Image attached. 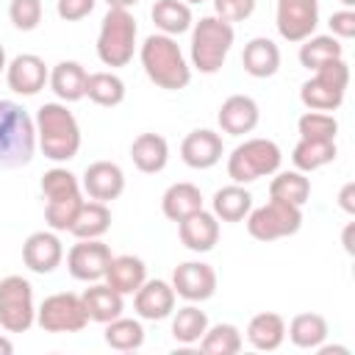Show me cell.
Here are the masks:
<instances>
[{"instance_id": "obj_33", "label": "cell", "mask_w": 355, "mask_h": 355, "mask_svg": "<svg viewBox=\"0 0 355 355\" xmlns=\"http://www.w3.org/2000/svg\"><path fill=\"white\" fill-rule=\"evenodd\" d=\"M336 58H344V47H341V39L330 33H313L305 42H300V64L311 72Z\"/></svg>"}, {"instance_id": "obj_18", "label": "cell", "mask_w": 355, "mask_h": 355, "mask_svg": "<svg viewBox=\"0 0 355 355\" xmlns=\"http://www.w3.org/2000/svg\"><path fill=\"white\" fill-rule=\"evenodd\" d=\"M216 122L219 130L227 136H244L252 133L261 122V108L250 94H230L219 111H216Z\"/></svg>"}, {"instance_id": "obj_34", "label": "cell", "mask_w": 355, "mask_h": 355, "mask_svg": "<svg viewBox=\"0 0 355 355\" xmlns=\"http://www.w3.org/2000/svg\"><path fill=\"white\" fill-rule=\"evenodd\" d=\"M86 97L94 105L103 108H114L125 100V80L111 72V69H100V72H89L86 75Z\"/></svg>"}, {"instance_id": "obj_27", "label": "cell", "mask_w": 355, "mask_h": 355, "mask_svg": "<svg viewBox=\"0 0 355 355\" xmlns=\"http://www.w3.org/2000/svg\"><path fill=\"white\" fill-rule=\"evenodd\" d=\"M252 211V194L241 183H230L214 191L211 197V214L219 222H241Z\"/></svg>"}, {"instance_id": "obj_21", "label": "cell", "mask_w": 355, "mask_h": 355, "mask_svg": "<svg viewBox=\"0 0 355 355\" xmlns=\"http://www.w3.org/2000/svg\"><path fill=\"white\" fill-rule=\"evenodd\" d=\"M86 67L80 61H58L50 69V89L61 103H78L86 97Z\"/></svg>"}, {"instance_id": "obj_45", "label": "cell", "mask_w": 355, "mask_h": 355, "mask_svg": "<svg viewBox=\"0 0 355 355\" xmlns=\"http://www.w3.org/2000/svg\"><path fill=\"white\" fill-rule=\"evenodd\" d=\"M94 6H97V0H58L55 11L64 22H78V19L89 17L94 11Z\"/></svg>"}, {"instance_id": "obj_24", "label": "cell", "mask_w": 355, "mask_h": 355, "mask_svg": "<svg viewBox=\"0 0 355 355\" xmlns=\"http://www.w3.org/2000/svg\"><path fill=\"white\" fill-rule=\"evenodd\" d=\"M241 67L252 78H272L280 69V47L269 36H255L244 44Z\"/></svg>"}, {"instance_id": "obj_31", "label": "cell", "mask_w": 355, "mask_h": 355, "mask_svg": "<svg viewBox=\"0 0 355 355\" xmlns=\"http://www.w3.org/2000/svg\"><path fill=\"white\" fill-rule=\"evenodd\" d=\"M330 327H327V319L322 313H297L288 324H286V336L294 347L300 349H316L319 344H324Z\"/></svg>"}, {"instance_id": "obj_25", "label": "cell", "mask_w": 355, "mask_h": 355, "mask_svg": "<svg viewBox=\"0 0 355 355\" xmlns=\"http://www.w3.org/2000/svg\"><path fill=\"white\" fill-rule=\"evenodd\" d=\"M103 280L114 291L128 297V294H136V288L147 280V266H144V261L139 255H114Z\"/></svg>"}, {"instance_id": "obj_20", "label": "cell", "mask_w": 355, "mask_h": 355, "mask_svg": "<svg viewBox=\"0 0 355 355\" xmlns=\"http://www.w3.org/2000/svg\"><path fill=\"white\" fill-rule=\"evenodd\" d=\"M178 236H180V244L186 250H191V252H211L216 247V241H219V219L211 211L200 208L191 216L178 222Z\"/></svg>"}, {"instance_id": "obj_12", "label": "cell", "mask_w": 355, "mask_h": 355, "mask_svg": "<svg viewBox=\"0 0 355 355\" xmlns=\"http://www.w3.org/2000/svg\"><path fill=\"white\" fill-rule=\"evenodd\" d=\"M111 258V247L103 239H78V244H72L67 252V269L75 280L94 283L105 277Z\"/></svg>"}, {"instance_id": "obj_44", "label": "cell", "mask_w": 355, "mask_h": 355, "mask_svg": "<svg viewBox=\"0 0 355 355\" xmlns=\"http://www.w3.org/2000/svg\"><path fill=\"white\" fill-rule=\"evenodd\" d=\"M330 36L336 39H352L355 36V8H341V11H333L330 19Z\"/></svg>"}, {"instance_id": "obj_30", "label": "cell", "mask_w": 355, "mask_h": 355, "mask_svg": "<svg viewBox=\"0 0 355 355\" xmlns=\"http://www.w3.org/2000/svg\"><path fill=\"white\" fill-rule=\"evenodd\" d=\"M111 227V208L100 200H83L69 233L75 239H103Z\"/></svg>"}, {"instance_id": "obj_17", "label": "cell", "mask_w": 355, "mask_h": 355, "mask_svg": "<svg viewBox=\"0 0 355 355\" xmlns=\"http://www.w3.org/2000/svg\"><path fill=\"white\" fill-rule=\"evenodd\" d=\"M222 155H225L222 136L211 128H197L186 133V139L180 141V158L191 169H211L222 161Z\"/></svg>"}, {"instance_id": "obj_29", "label": "cell", "mask_w": 355, "mask_h": 355, "mask_svg": "<svg viewBox=\"0 0 355 355\" xmlns=\"http://www.w3.org/2000/svg\"><path fill=\"white\" fill-rule=\"evenodd\" d=\"M150 17L158 33H166V36H180L194 25L191 6H186L183 0H155L150 8Z\"/></svg>"}, {"instance_id": "obj_11", "label": "cell", "mask_w": 355, "mask_h": 355, "mask_svg": "<svg viewBox=\"0 0 355 355\" xmlns=\"http://www.w3.org/2000/svg\"><path fill=\"white\" fill-rule=\"evenodd\" d=\"M275 25L280 39L300 44L319 28V0H277Z\"/></svg>"}, {"instance_id": "obj_46", "label": "cell", "mask_w": 355, "mask_h": 355, "mask_svg": "<svg viewBox=\"0 0 355 355\" xmlns=\"http://www.w3.org/2000/svg\"><path fill=\"white\" fill-rule=\"evenodd\" d=\"M338 205H341L344 214H349V216L355 214V183H352V180L341 186V191H338Z\"/></svg>"}, {"instance_id": "obj_3", "label": "cell", "mask_w": 355, "mask_h": 355, "mask_svg": "<svg viewBox=\"0 0 355 355\" xmlns=\"http://www.w3.org/2000/svg\"><path fill=\"white\" fill-rule=\"evenodd\" d=\"M36 153V125L31 114L14 103L0 100V169H19Z\"/></svg>"}, {"instance_id": "obj_32", "label": "cell", "mask_w": 355, "mask_h": 355, "mask_svg": "<svg viewBox=\"0 0 355 355\" xmlns=\"http://www.w3.org/2000/svg\"><path fill=\"white\" fill-rule=\"evenodd\" d=\"M338 155L336 141H324V139H300L291 150V164L300 172H316L327 164H333Z\"/></svg>"}, {"instance_id": "obj_43", "label": "cell", "mask_w": 355, "mask_h": 355, "mask_svg": "<svg viewBox=\"0 0 355 355\" xmlns=\"http://www.w3.org/2000/svg\"><path fill=\"white\" fill-rule=\"evenodd\" d=\"M211 3H214V14L230 25L250 19L255 11V0H211Z\"/></svg>"}, {"instance_id": "obj_52", "label": "cell", "mask_w": 355, "mask_h": 355, "mask_svg": "<svg viewBox=\"0 0 355 355\" xmlns=\"http://www.w3.org/2000/svg\"><path fill=\"white\" fill-rule=\"evenodd\" d=\"M186 6H197V3H205V0H183Z\"/></svg>"}, {"instance_id": "obj_5", "label": "cell", "mask_w": 355, "mask_h": 355, "mask_svg": "<svg viewBox=\"0 0 355 355\" xmlns=\"http://www.w3.org/2000/svg\"><path fill=\"white\" fill-rule=\"evenodd\" d=\"M283 164V153L277 147V141L272 139H244L241 144L233 147V153L227 155V178L233 183H255L261 178H269L280 169Z\"/></svg>"}, {"instance_id": "obj_19", "label": "cell", "mask_w": 355, "mask_h": 355, "mask_svg": "<svg viewBox=\"0 0 355 355\" xmlns=\"http://www.w3.org/2000/svg\"><path fill=\"white\" fill-rule=\"evenodd\" d=\"M80 189L89 194V200L111 202L125 191V172L114 161H94L86 166L80 178Z\"/></svg>"}, {"instance_id": "obj_9", "label": "cell", "mask_w": 355, "mask_h": 355, "mask_svg": "<svg viewBox=\"0 0 355 355\" xmlns=\"http://www.w3.org/2000/svg\"><path fill=\"white\" fill-rule=\"evenodd\" d=\"M36 324L33 286L22 275H8L0 280V327L8 333H25Z\"/></svg>"}, {"instance_id": "obj_38", "label": "cell", "mask_w": 355, "mask_h": 355, "mask_svg": "<svg viewBox=\"0 0 355 355\" xmlns=\"http://www.w3.org/2000/svg\"><path fill=\"white\" fill-rule=\"evenodd\" d=\"M197 344L208 355H236L241 349V330L230 322H216V324H208V330Z\"/></svg>"}, {"instance_id": "obj_35", "label": "cell", "mask_w": 355, "mask_h": 355, "mask_svg": "<svg viewBox=\"0 0 355 355\" xmlns=\"http://www.w3.org/2000/svg\"><path fill=\"white\" fill-rule=\"evenodd\" d=\"M269 197L302 208L308 202V197H311V180L300 169H286V172L277 169L275 178L269 180Z\"/></svg>"}, {"instance_id": "obj_15", "label": "cell", "mask_w": 355, "mask_h": 355, "mask_svg": "<svg viewBox=\"0 0 355 355\" xmlns=\"http://www.w3.org/2000/svg\"><path fill=\"white\" fill-rule=\"evenodd\" d=\"M64 261V244L55 230H36L22 244V263L36 275H50Z\"/></svg>"}, {"instance_id": "obj_48", "label": "cell", "mask_w": 355, "mask_h": 355, "mask_svg": "<svg viewBox=\"0 0 355 355\" xmlns=\"http://www.w3.org/2000/svg\"><path fill=\"white\" fill-rule=\"evenodd\" d=\"M108 8H133L139 0H103Z\"/></svg>"}, {"instance_id": "obj_28", "label": "cell", "mask_w": 355, "mask_h": 355, "mask_svg": "<svg viewBox=\"0 0 355 355\" xmlns=\"http://www.w3.org/2000/svg\"><path fill=\"white\" fill-rule=\"evenodd\" d=\"M200 208H205L202 191H200L194 183H189V180L172 183V186L164 191V197H161V211H164V216L172 219V222H180V219L191 216V214L200 211Z\"/></svg>"}, {"instance_id": "obj_41", "label": "cell", "mask_w": 355, "mask_h": 355, "mask_svg": "<svg viewBox=\"0 0 355 355\" xmlns=\"http://www.w3.org/2000/svg\"><path fill=\"white\" fill-rule=\"evenodd\" d=\"M80 205H83V194L80 197H67V200L44 202V222H47V227L55 230V233H69Z\"/></svg>"}, {"instance_id": "obj_7", "label": "cell", "mask_w": 355, "mask_h": 355, "mask_svg": "<svg viewBox=\"0 0 355 355\" xmlns=\"http://www.w3.org/2000/svg\"><path fill=\"white\" fill-rule=\"evenodd\" d=\"M349 86V67L344 58L327 61L313 69V75L300 86V100L308 111H336L344 103V92Z\"/></svg>"}, {"instance_id": "obj_36", "label": "cell", "mask_w": 355, "mask_h": 355, "mask_svg": "<svg viewBox=\"0 0 355 355\" xmlns=\"http://www.w3.org/2000/svg\"><path fill=\"white\" fill-rule=\"evenodd\" d=\"M205 330H208V316L194 302L172 311V338L178 344H186V347L189 344H197Z\"/></svg>"}, {"instance_id": "obj_50", "label": "cell", "mask_w": 355, "mask_h": 355, "mask_svg": "<svg viewBox=\"0 0 355 355\" xmlns=\"http://www.w3.org/2000/svg\"><path fill=\"white\" fill-rule=\"evenodd\" d=\"M6 64H8V61H6V50H3V44H0V72L6 69Z\"/></svg>"}, {"instance_id": "obj_8", "label": "cell", "mask_w": 355, "mask_h": 355, "mask_svg": "<svg viewBox=\"0 0 355 355\" xmlns=\"http://www.w3.org/2000/svg\"><path fill=\"white\" fill-rule=\"evenodd\" d=\"M244 222H247V233L255 241H277L294 236L302 227V208L269 197V202L252 208Z\"/></svg>"}, {"instance_id": "obj_26", "label": "cell", "mask_w": 355, "mask_h": 355, "mask_svg": "<svg viewBox=\"0 0 355 355\" xmlns=\"http://www.w3.org/2000/svg\"><path fill=\"white\" fill-rule=\"evenodd\" d=\"M247 341L261 352H275L286 341V319L275 311L255 313L247 324Z\"/></svg>"}, {"instance_id": "obj_42", "label": "cell", "mask_w": 355, "mask_h": 355, "mask_svg": "<svg viewBox=\"0 0 355 355\" xmlns=\"http://www.w3.org/2000/svg\"><path fill=\"white\" fill-rule=\"evenodd\" d=\"M8 19L17 31H36L42 22V0H11Z\"/></svg>"}, {"instance_id": "obj_51", "label": "cell", "mask_w": 355, "mask_h": 355, "mask_svg": "<svg viewBox=\"0 0 355 355\" xmlns=\"http://www.w3.org/2000/svg\"><path fill=\"white\" fill-rule=\"evenodd\" d=\"M344 8H355V0H338Z\"/></svg>"}, {"instance_id": "obj_37", "label": "cell", "mask_w": 355, "mask_h": 355, "mask_svg": "<svg viewBox=\"0 0 355 355\" xmlns=\"http://www.w3.org/2000/svg\"><path fill=\"white\" fill-rule=\"evenodd\" d=\"M105 344L116 352H133L144 344V327L139 319H128V316H116L111 322H105V333H103Z\"/></svg>"}, {"instance_id": "obj_22", "label": "cell", "mask_w": 355, "mask_h": 355, "mask_svg": "<svg viewBox=\"0 0 355 355\" xmlns=\"http://www.w3.org/2000/svg\"><path fill=\"white\" fill-rule=\"evenodd\" d=\"M130 158L139 172L158 175L169 161V141L161 133H139L130 144Z\"/></svg>"}, {"instance_id": "obj_16", "label": "cell", "mask_w": 355, "mask_h": 355, "mask_svg": "<svg viewBox=\"0 0 355 355\" xmlns=\"http://www.w3.org/2000/svg\"><path fill=\"white\" fill-rule=\"evenodd\" d=\"M175 300H178V294H175L172 283L158 280V277L155 280H144L133 294V311L144 322H161V319L172 316Z\"/></svg>"}, {"instance_id": "obj_39", "label": "cell", "mask_w": 355, "mask_h": 355, "mask_svg": "<svg viewBox=\"0 0 355 355\" xmlns=\"http://www.w3.org/2000/svg\"><path fill=\"white\" fill-rule=\"evenodd\" d=\"M42 194H44V202H53V200H67V197H80L83 189H80V180L75 172H69L67 166H53L42 175Z\"/></svg>"}, {"instance_id": "obj_6", "label": "cell", "mask_w": 355, "mask_h": 355, "mask_svg": "<svg viewBox=\"0 0 355 355\" xmlns=\"http://www.w3.org/2000/svg\"><path fill=\"white\" fill-rule=\"evenodd\" d=\"M136 33L139 28L130 8H108L97 33V58L111 69L130 64L136 53Z\"/></svg>"}, {"instance_id": "obj_47", "label": "cell", "mask_w": 355, "mask_h": 355, "mask_svg": "<svg viewBox=\"0 0 355 355\" xmlns=\"http://www.w3.org/2000/svg\"><path fill=\"white\" fill-rule=\"evenodd\" d=\"M352 230H355V225L349 222V225L344 227V236H341V241H344V250H347V252H352Z\"/></svg>"}, {"instance_id": "obj_2", "label": "cell", "mask_w": 355, "mask_h": 355, "mask_svg": "<svg viewBox=\"0 0 355 355\" xmlns=\"http://www.w3.org/2000/svg\"><path fill=\"white\" fill-rule=\"evenodd\" d=\"M36 147L44 153V158L61 164L72 161L80 150V125L75 114L67 108V103H44L36 111Z\"/></svg>"}, {"instance_id": "obj_13", "label": "cell", "mask_w": 355, "mask_h": 355, "mask_svg": "<svg viewBox=\"0 0 355 355\" xmlns=\"http://www.w3.org/2000/svg\"><path fill=\"white\" fill-rule=\"evenodd\" d=\"M172 288L186 302H205L216 294V272L205 261H183L172 272Z\"/></svg>"}, {"instance_id": "obj_10", "label": "cell", "mask_w": 355, "mask_h": 355, "mask_svg": "<svg viewBox=\"0 0 355 355\" xmlns=\"http://www.w3.org/2000/svg\"><path fill=\"white\" fill-rule=\"evenodd\" d=\"M36 324L44 333H80L89 324V313L80 294L58 291L42 300V305L36 308Z\"/></svg>"}, {"instance_id": "obj_40", "label": "cell", "mask_w": 355, "mask_h": 355, "mask_svg": "<svg viewBox=\"0 0 355 355\" xmlns=\"http://www.w3.org/2000/svg\"><path fill=\"white\" fill-rule=\"evenodd\" d=\"M297 133L300 139H324V141H336L338 133V119L327 111H305L297 119Z\"/></svg>"}, {"instance_id": "obj_1", "label": "cell", "mask_w": 355, "mask_h": 355, "mask_svg": "<svg viewBox=\"0 0 355 355\" xmlns=\"http://www.w3.org/2000/svg\"><path fill=\"white\" fill-rule=\"evenodd\" d=\"M139 61L144 67V75L166 92H180L191 83V64L183 55L175 36L166 33H150L139 44Z\"/></svg>"}, {"instance_id": "obj_23", "label": "cell", "mask_w": 355, "mask_h": 355, "mask_svg": "<svg viewBox=\"0 0 355 355\" xmlns=\"http://www.w3.org/2000/svg\"><path fill=\"white\" fill-rule=\"evenodd\" d=\"M80 300H83V308L89 313V322L105 324V322L122 316V311H125V297L119 291H114L108 283H100V280H94L80 294Z\"/></svg>"}, {"instance_id": "obj_14", "label": "cell", "mask_w": 355, "mask_h": 355, "mask_svg": "<svg viewBox=\"0 0 355 355\" xmlns=\"http://www.w3.org/2000/svg\"><path fill=\"white\" fill-rule=\"evenodd\" d=\"M47 78H50V69L36 53H19L6 64V83L14 94L33 97L44 89Z\"/></svg>"}, {"instance_id": "obj_4", "label": "cell", "mask_w": 355, "mask_h": 355, "mask_svg": "<svg viewBox=\"0 0 355 355\" xmlns=\"http://www.w3.org/2000/svg\"><path fill=\"white\" fill-rule=\"evenodd\" d=\"M233 39H236V31L230 22L219 19L216 14L200 17L191 25V47H189L191 69H197L202 75H216L225 67Z\"/></svg>"}, {"instance_id": "obj_49", "label": "cell", "mask_w": 355, "mask_h": 355, "mask_svg": "<svg viewBox=\"0 0 355 355\" xmlns=\"http://www.w3.org/2000/svg\"><path fill=\"white\" fill-rule=\"evenodd\" d=\"M11 352H14V344L6 336H0V355H11Z\"/></svg>"}]
</instances>
